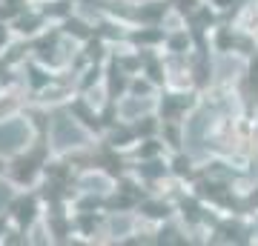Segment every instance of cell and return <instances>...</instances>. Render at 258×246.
Segmentation results:
<instances>
[{
    "instance_id": "cell-5",
    "label": "cell",
    "mask_w": 258,
    "mask_h": 246,
    "mask_svg": "<svg viewBox=\"0 0 258 246\" xmlns=\"http://www.w3.org/2000/svg\"><path fill=\"white\" fill-rule=\"evenodd\" d=\"M75 115H81V118L86 120V123H89V126L98 129V118H95V115H89V109H86L83 103H75Z\"/></svg>"
},
{
    "instance_id": "cell-13",
    "label": "cell",
    "mask_w": 258,
    "mask_h": 246,
    "mask_svg": "<svg viewBox=\"0 0 258 246\" xmlns=\"http://www.w3.org/2000/svg\"><path fill=\"white\" fill-rule=\"evenodd\" d=\"M184 215H186L189 220H198V206H195V203H186V201H184Z\"/></svg>"
},
{
    "instance_id": "cell-25",
    "label": "cell",
    "mask_w": 258,
    "mask_h": 246,
    "mask_svg": "<svg viewBox=\"0 0 258 246\" xmlns=\"http://www.w3.org/2000/svg\"><path fill=\"white\" fill-rule=\"evenodd\" d=\"M81 206H83V209H92V206H98V201H92V198H89V201H83Z\"/></svg>"
},
{
    "instance_id": "cell-3",
    "label": "cell",
    "mask_w": 258,
    "mask_h": 246,
    "mask_svg": "<svg viewBox=\"0 0 258 246\" xmlns=\"http://www.w3.org/2000/svg\"><path fill=\"white\" fill-rule=\"evenodd\" d=\"M35 218V201H20L18 203V220L20 223H29Z\"/></svg>"
},
{
    "instance_id": "cell-14",
    "label": "cell",
    "mask_w": 258,
    "mask_h": 246,
    "mask_svg": "<svg viewBox=\"0 0 258 246\" xmlns=\"http://www.w3.org/2000/svg\"><path fill=\"white\" fill-rule=\"evenodd\" d=\"M147 212L152 215V218H164V215H166V206H147Z\"/></svg>"
},
{
    "instance_id": "cell-2",
    "label": "cell",
    "mask_w": 258,
    "mask_h": 246,
    "mask_svg": "<svg viewBox=\"0 0 258 246\" xmlns=\"http://www.w3.org/2000/svg\"><path fill=\"white\" fill-rule=\"evenodd\" d=\"M26 137V129L20 120H12L6 126H0V152H15Z\"/></svg>"
},
{
    "instance_id": "cell-7",
    "label": "cell",
    "mask_w": 258,
    "mask_h": 246,
    "mask_svg": "<svg viewBox=\"0 0 258 246\" xmlns=\"http://www.w3.org/2000/svg\"><path fill=\"white\" fill-rule=\"evenodd\" d=\"M147 109V101H132V103H126V106H123V112H126V115H138V112H144Z\"/></svg>"
},
{
    "instance_id": "cell-18",
    "label": "cell",
    "mask_w": 258,
    "mask_h": 246,
    "mask_svg": "<svg viewBox=\"0 0 258 246\" xmlns=\"http://www.w3.org/2000/svg\"><path fill=\"white\" fill-rule=\"evenodd\" d=\"M9 195H12L9 186H6V183H0V206H3V203L9 201Z\"/></svg>"
},
{
    "instance_id": "cell-27",
    "label": "cell",
    "mask_w": 258,
    "mask_h": 246,
    "mask_svg": "<svg viewBox=\"0 0 258 246\" xmlns=\"http://www.w3.org/2000/svg\"><path fill=\"white\" fill-rule=\"evenodd\" d=\"M0 40H3V29H0Z\"/></svg>"
},
{
    "instance_id": "cell-24",
    "label": "cell",
    "mask_w": 258,
    "mask_h": 246,
    "mask_svg": "<svg viewBox=\"0 0 258 246\" xmlns=\"http://www.w3.org/2000/svg\"><path fill=\"white\" fill-rule=\"evenodd\" d=\"M126 226H129L126 220H115V232H126Z\"/></svg>"
},
{
    "instance_id": "cell-6",
    "label": "cell",
    "mask_w": 258,
    "mask_h": 246,
    "mask_svg": "<svg viewBox=\"0 0 258 246\" xmlns=\"http://www.w3.org/2000/svg\"><path fill=\"white\" fill-rule=\"evenodd\" d=\"M32 175H35V163H32V160H23V163L18 166V178L20 181H29Z\"/></svg>"
},
{
    "instance_id": "cell-20",
    "label": "cell",
    "mask_w": 258,
    "mask_h": 246,
    "mask_svg": "<svg viewBox=\"0 0 258 246\" xmlns=\"http://www.w3.org/2000/svg\"><path fill=\"white\" fill-rule=\"evenodd\" d=\"M161 15V6H155V9H144L141 12V18H158Z\"/></svg>"
},
{
    "instance_id": "cell-15",
    "label": "cell",
    "mask_w": 258,
    "mask_h": 246,
    "mask_svg": "<svg viewBox=\"0 0 258 246\" xmlns=\"http://www.w3.org/2000/svg\"><path fill=\"white\" fill-rule=\"evenodd\" d=\"M175 172H178V175H186V172H189V163H186L184 157H178V160H175Z\"/></svg>"
},
{
    "instance_id": "cell-17",
    "label": "cell",
    "mask_w": 258,
    "mask_h": 246,
    "mask_svg": "<svg viewBox=\"0 0 258 246\" xmlns=\"http://www.w3.org/2000/svg\"><path fill=\"white\" fill-rule=\"evenodd\" d=\"M35 26H37V20H35V18H26V20H20V29H23V32H32Z\"/></svg>"
},
{
    "instance_id": "cell-22",
    "label": "cell",
    "mask_w": 258,
    "mask_h": 246,
    "mask_svg": "<svg viewBox=\"0 0 258 246\" xmlns=\"http://www.w3.org/2000/svg\"><path fill=\"white\" fill-rule=\"evenodd\" d=\"M155 152H158V146H155V143H147V146H144V157H152Z\"/></svg>"
},
{
    "instance_id": "cell-21",
    "label": "cell",
    "mask_w": 258,
    "mask_h": 246,
    "mask_svg": "<svg viewBox=\"0 0 258 246\" xmlns=\"http://www.w3.org/2000/svg\"><path fill=\"white\" fill-rule=\"evenodd\" d=\"M81 226H83V229H86V232H89V229H92V226H95V220H92V218H89V215H83V218H81Z\"/></svg>"
},
{
    "instance_id": "cell-8",
    "label": "cell",
    "mask_w": 258,
    "mask_h": 246,
    "mask_svg": "<svg viewBox=\"0 0 258 246\" xmlns=\"http://www.w3.org/2000/svg\"><path fill=\"white\" fill-rule=\"evenodd\" d=\"M141 172L147 175V178H158V175L164 172V166L161 163H147V166H141Z\"/></svg>"
},
{
    "instance_id": "cell-26",
    "label": "cell",
    "mask_w": 258,
    "mask_h": 246,
    "mask_svg": "<svg viewBox=\"0 0 258 246\" xmlns=\"http://www.w3.org/2000/svg\"><path fill=\"white\" fill-rule=\"evenodd\" d=\"M147 89H149L147 83H135V92H138V95H144V92H147Z\"/></svg>"
},
{
    "instance_id": "cell-28",
    "label": "cell",
    "mask_w": 258,
    "mask_h": 246,
    "mask_svg": "<svg viewBox=\"0 0 258 246\" xmlns=\"http://www.w3.org/2000/svg\"><path fill=\"white\" fill-rule=\"evenodd\" d=\"M255 201H258V195H255Z\"/></svg>"
},
{
    "instance_id": "cell-9",
    "label": "cell",
    "mask_w": 258,
    "mask_h": 246,
    "mask_svg": "<svg viewBox=\"0 0 258 246\" xmlns=\"http://www.w3.org/2000/svg\"><path fill=\"white\" fill-rule=\"evenodd\" d=\"M201 195H212V198H221V186H218V183H201Z\"/></svg>"
},
{
    "instance_id": "cell-19",
    "label": "cell",
    "mask_w": 258,
    "mask_h": 246,
    "mask_svg": "<svg viewBox=\"0 0 258 246\" xmlns=\"http://www.w3.org/2000/svg\"><path fill=\"white\" fill-rule=\"evenodd\" d=\"M32 83H35V86H43V83H46V77L37 72V69H32Z\"/></svg>"
},
{
    "instance_id": "cell-11",
    "label": "cell",
    "mask_w": 258,
    "mask_h": 246,
    "mask_svg": "<svg viewBox=\"0 0 258 246\" xmlns=\"http://www.w3.org/2000/svg\"><path fill=\"white\" fill-rule=\"evenodd\" d=\"M144 40V43H155V40H161V32H141L138 35V43Z\"/></svg>"
},
{
    "instance_id": "cell-12",
    "label": "cell",
    "mask_w": 258,
    "mask_h": 246,
    "mask_svg": "<svg viewBox=\"0 0 258 246\" xmlns=\"http://www.w3.org/2000/svg\"><path fill=\"white\" fill-rule=\"evenodd\" d=\"M69 32H75V35L78 37H86V26H83V23H78V20H69Z\"/></svg>"
},
{
    "instance_id": "cell-23",
    "label": "cell",
    "mask_w": 258,
    "mask_h": 246,
    "mask_svg": "<svg viewBox=\"0 0 258 246\" xmlns=\"http://www.w3.org/2000/svg\"><path fill=\"white\" fill-rule=\"evenodd\" d=\"M149 74H152V80H161V69L155 63H149Z\"/></svg>"
},
{
    "instance_id": "cell-1",
    "label": "cell",
    "mask_w": 258,
    "mask_h": 246,
    "mask_svg": "<svg viewBox=\"0 0 258 246\" xmlns=\"http://www.w3.org/2000/svg\"><path fill=\"white\" fill-rule=\"evenodd\" d=\"M52 137H55L57 149H66V146H78L83 143V132L75 126L66 115H57L55 123H52Z\"/></svg>"
},
{
    "instance_id": "cell-10",
    "label": "cell",
    "mask_w": 258,
    "mask_h": 246,
    "mask_svg": "<svg viewBox=\"0 0 258 246\" xmlns=\"http://www.w3.org/2000/svg\"><path fill=\"white\" fill-rule=\"evenodd\" d=\"M123 89V77H120V72H118V66L112 69V92H120Z\"/></svg>"
},
{
    "instance_id": "cell-16",
    "label": "cell",
    "mask_w": 258,
    "mask_h": 246,
    "mask_svg": "<svg viewBox=\"0 0 258 246\" xmlns=\"http://www.w3.org/2000/svg\"><path fill=\"white\" fill-rule=\"evenodd\" d=\"M86 189H103V181H101V178H89V181H86Z\"/></svg>"
},
{
    "instance_id": "cell-4",
    "label": "cell",
    "mask_w": 258,
    "mask_h": 246,
    "mask_svg": "<svg viewBox=\"0 0 258 246\" xmlns=\"http://www.w3.org/2000/svg\"><path fill=\"white\" fill-rule=\"evenodd\" d=\"M204 126H207V115H198V118L192 120V126H189V137H192V143H195V146L201 143V132H204Z\"/></svg>"
}]
</instances>
